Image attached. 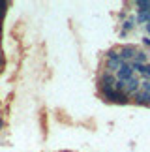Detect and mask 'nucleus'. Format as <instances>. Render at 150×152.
Instances as JSON below:
<instances>
[{
  "mask_svg": "<svg viewBox=\"0 0 150 152\" xmlns=\"http://www.w3.org/2000/svg\"><path fill=\"white\" fill-rule=\"evenodd\" d=\"M133 100L137 105H148L150 107V92H145V90H139L137 94L133 96Z\"/></svg>",
  "mask_w": 150,
  "mask_h": 152,
  "instance_id": "nucleus-5",
  "label": "nucleus"
},
{
  "mask_svg": "<svg viewBox=\"0 0 150 152\" xmlns=\"http://www.w3.org/2000/svg\"><path fill=\"white\" fill-rule=\"evenodd\" d=\"M4 69V56H2V53H0V72Z\"/></svg>",
  "mask_w": 150,
  "mask_h": 152,
  "instance_id": "nucleus-13",
  "label": "nucleus"
},
{
  "mask_svg": "<svg viewBox=\"0 0 150 152\" xmlns=\"http://www.w3.org/2000/svg\"><path fill=\"white\" fill-rule=\"evenodd\" d=\"M141 90H145V92H150V81L148 79H145L141 83Z\"/></svg>",
  "mask_w": 150,
  "mask_h": 152,
  "instance_id": "nucleus-11",
  "label": "nucleus"
},
{
  "mask_svg": "<svg viewBox=\"0 0 150 152\" xmlns=\"http://www.w3.org/2000/svg\"><path fill=\"white\" fill-rule=\"evenodd\" d=\"M141 90V83H139V79H130L128 81V83H126V94H128V96H135L137 94V92H139Z\"/></svg>",
  "mask_w": 150,
  "mask_h": 152,
  "instance_id": "nucleus-4",
  "label": "nucleus"
},
{
  "mask_svg": "<svg viewBox=\"0 0 150 152\" xmlns=\"http://www.w3.org/2000/svg\"><path fill=\"white\" fill-rule=\"evenodd\" d=\"M103 98H105L107 102H114V103H128L130 102V96L126 94V92H118V90H105L101 92Z\"/></svg>",
  "mask_w": 150,
  "mask_h": 152,
  "instance_id": "nucleus-1",
  "label": "nucleus"
},
{
  "mask_svg": "<svg viewBox=\"0 0 150 152\" xmlns=\"http://www.w3.org/2000/svg\"><path fill=\"white\" fill-rule=\"evenodd\" d=\"M117 79L124 81V83H128L130 79H133V68H131V64H128V62L122 64V68H120L118 73H117Z\"/></svg>",
  "mask_w": 150,
  "mask_h": 152,
  "instance_id": "nucleus-2",
  "label": "nucleus"
},
{
  "mask_svg": "<svg viewBox=\"0 0 150 152\" xmlns=\"http://www.w3.org/2000/svg\"><path fill=\"white\" fill-rule=\"evenodd\" d=\"M135 62H139V64H146V60H148V55L145 51H137V55H135V58H133Z\"/></svg>",
  "mask_w": 150,
  "mask_h": 152,
  "instance_id": "nucleus-9",
  "label": "nucleus"
},
{
  "mask_svg": "<svg viewBox=\"0 0 150 152\" xmlns=\"http://www.w3.org/2000/svg\"><path fill=\"white\" fill-rule=\"evenodd\" d=\"M135 55H137L135 45H124V47L120 49V58H122V62H128L131 58H135Z\"/></svg>",
  "mask_w": 150,
  "mask_h": 152,
  "instance_id": "nucleus-3",
  "label": "nucleus"
},
{
  "mask_svg": "<svg viewBox=\"0 0 150 152\" xmlns=\"http://www.w3.org/2000/svg\"><path fill=\"white\" fill-rule=\"evenodd\" d=\"M143 43H145L146 47H148V45H150V39H148V38H143Z\"/></svg>",
  "mask_w": 150,
  "mask_h": 152,
  "instance_id": "nucleus-14",
  "label": "nucleus"
},
{
  "mask_svg": "<svg viewBox=\"0 0 150 152\" xmlns=\"http://www.w3.org/2000/svg\"><path fill=\"white\" fill-rule=\"evenodd\" d=\"M133 26H135V19H133V17H130V19H128V21H126L124 25H122V36H126V32L131 30Z\"/></svg>",
  "mask_w": 150,
  "mask_h": 152,
  "instance_id": "nucleus-8",
  "label": "nucleus"
},
{
  "mask_svg": "<svg viewBox=\"0 0 150 152\" xmlns=\"http://www.w3.org/2000/svg\"><path fill=\"white\" fill-rule=\"evenodd\" d=\"M145 77L150 81V64H146V68H145Z\"/></svg>",
  "mask_w": 150,
  "mask_h": 152,
  "instance_id": "nucleus-12",
  "label": "nucleus"
},
{
  "mask_svg": "<svg viewBox=\"0 0 150 152\" xmlns=\"http://www.w3.org/2000/svg\"><path fill=\"white\" fill-rule=\"evenodd\" d=\"M137 10H139V13H146L150 11V0H139V2H135Z\"/></svg>",
  "mask_w": 150,
  "mask_h": 152,
  "instance_id": "nucleus-7",
  "label": "nucleus"
},
{
  "mask_svg": "<svg viewBox=\"0 0 150 152\" xmlns=\"http://www.w3.org/2000/svg\"><path fill=\"white\" fill-rule=\"evenodd\" d=\"M4 126V122H2V118H0V128H2Z\"/></svg>",
  "mask_w": 150,
  "mask_h": 152,
  "instance_id": "nucleus-16",
  "label": "nucleus"
},
{
  "mask_svg": "<svg viewBox=\"0 0 150 152\" xmlns=\"http://www.w3.org/2000/svg\"><path fill=\"white\" fill-rule=\"evenodd\" d=\"M146 30H148V34H150V23H148V25H146Z\"/></svg>",
  "mask_w": 150,
  "mask_h": 152,
  "instance_id": "nucleus-15",
  "label": "nucleus"
},
{
  "mask_svg": "<svg viewBox=\"0 0 150 152\" xmlns=\"http://www.w3.org/2000/svg\"><path fill=\"white\" fill-rule=\"evenodd\" d=\"M131 68H133V72H139L141 75H145V68H146V64H139V62H131Z\"/></svg>",
  "mask_w": 150,
  "mask_h": 152,
  "instance_id": "nucleus-10",
  "label": "nucleus"
},
{
  "mask_svg": "<svg viewBox=\"0 0 150 152\" xmlns=\"http://www.w3.org/2000/svg\"><path fill=\"white\" fill-rule=\"evenodd\" d=\"M122 58H113V60H107V72L109 73H114V72H117L118 73V69L120 68H122Z\"/></svg>",
  "mask_w": 150,
  "mask_h": 152,
  "instance_id": "nucleus-6",
  "label": "nucleus"
}]
</instances>
